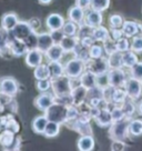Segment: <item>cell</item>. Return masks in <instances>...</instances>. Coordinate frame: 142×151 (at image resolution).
<instances>
[{"instance_id": "6da1fadb", "label": "cell", "mask_w": 142, "mask_h": 151, "mask_svg": "<svg viewBox=\"0 0 142 151\" xmlns=\"http://www.w3.org/2000/svg\"><path fill=\"white\" fill-rule=\"evenodd\" d=\"M132 118H126L118 120V121H113L111 123V126L109 127V137L111 140H122L126 141L130 134H129V123L130 120Z\"/></svg>"}, {"instance_id": "7a4b0ae2", "label": "cell", "mask_w": 142, "mask_h": 151, "mask_svg": "<svg viewBox=\"0 0 142 151\" xmlns=\"http://www.w3.org/2000/svg\"><path fill=\"white\" fill-rule=\"evenodd\" d=\"M72 79L68 76L63 75L57 78H51V89L52 93L56 98L70 94L72 91Z\"/></svg>"}, {"instance_id": "3957f363", "label": "cell", "mask_w": 142, "mask_h": 151, "mask_svg": "<svg viewBox=\"0 0 142 151\" xmlns=\"http://www.w3.org/2000/svg\"><path fill=\"white\" fill-rule=\"evenodd\" d=\"M48 120L55 121L60 124H65L68 118V106L61 102L55 101L49 108L44 111Z\"/></svg>"}, {"instance_id": "277c9868", "label": "cell", "mask_w": 142, "mask_h": 151, "mask_svg": "<svg viewBox=\"0 0 142 151\" xmlns=\"http://www.w3.org/2000/svg\"><path fill=\"white\" fill-rule=\"evenodd\" d=\"M16 133L11 130L5 129L0 133V146L5 150H19L21 147L20 137H16Z\"/></svg>"}, {"instance_id": "5b68a950", "label": "cell", "mask_w": 142, "mask_h": 151, "mask_svg": "<svg viewBox=\"0 0 142 151\" xmlns=\"http://www.w3.org/2000/svg\"><path fill=\"white\" fill-rule=\"evenodd\" d=\"M87 69L85 62L80 60L79 58L73 57L65 65V75L70 77L71 79H78Z\"/></svg>"}, {"instance_id": "8992f818", "label": "cell", "mask_w": 142, "mask_h": 151, "mask_svg": "<svg viewBox=\"0 0 142 151\" xmlns=\"http://www.w3.org/2000/svg\"><path fill=\"white\" fill-rule=\"evenodd\" d=\"M107 77H108V85L113 88H124L126 81L128 79L127 73L122 69V67L109 69Z\"/></svg>"}, {"instance_id": "52a82bcc", "label": "cell", "mask_w": 142, "mask_h": 151, "mask_svg": "<svg viewBox=\"0 0 142 151\" xmlns=\"http://www.w3.org/2000/svg\"><path fill=\"white\" fill-rule=\"evenodd\" d=\"M65 124H66L68 128H70L71 130L77 131L79 134H81V136H89V134H92V133H93L89 119L79 117V118L75 119V120L67 121Z\"/></svg>"}, {"instance_id": "ba28073f", "label": "cell", "mask_w": 142, "mask_h": 151, "mask_svg": "<svg viewBox=\"0 0 142 151\" xmlns=\"http://www.w3.org/2000/svg\"><path fill=\"white\" fill-rule=\"evenodd\" d=\"M85 66H87L88 70L93 72L97 77L107 75L110 69L109 63H108V58H105V57H101L98 59H90L85 63Z\"/></svg>"}, {"instance_id": "9c48e42d", "label": "cell", "mask_w": 142, "mask_h": 151, "mask_svg": "<svg viewBox=\"0 0 142 151\" xmlns=\"http://www.w3.org/2000/svg\"><path fill=\"white\" fill-rule=\"evenodd\" d=\"M19 92V83L12 77H4L0 79V93L16 97Z\"/></svg>"}, {"instance_id": "30bf717a", "label": "cell", "mask_w": 142, "mask_h": 151, "mask_svg": "<svg viewBox=\"0 0 142 151\" xmlns=\"http://www.w3.org/2000/svg\"><path fill=\"white\" fill-rule=\"evenodd\" d=\"M124 89L127 91L129 98H131L133 100H138L142 94V82L141 80H139L137 78L133 77H128V79L126 81L124 85Z\"/></svg>"}, {"instance_id": "8fae6325", "label": "cell", "mask_w": 142, "mask_h": 151, "mask_svg": "<svg viewBox=\"0 0 142 151\" xmlns=\"http://www.w3.org/2000/svg\"><path fill=\"white\" fill-rule=\"evenodd\" d=\"M34 30L32 29L31 24L29 21H19L17 26L14 27L11 31H9L10 37L18 39V40H24L31 32Z\"/></svg>"}, {"instance_id": "7c38bea8", "label": "cell", "mask_w": 142, "mask_h": 151, "mask_svg": "<svg viewBox=\"0 0 142 151\" xmlns=\"http://www.w3.org/2000/svg\"><path fill=\"white\" fill-rule=\"evenodd\" d=\"M55 101H56L55 94L49 93L48 91H46V92H41V93L39 94L38 97L34 99L33 104H34V107H36V108L44 112Z\"/></svg>"}, {"instance_id": "4fadbf2b", "label": "cell", "mask_w": 142, "mask_h": 151, "mask_svg": "<svg viewBox=\"0 0 142 151\" xmlns=\"http://www.w3.org/2000/svg\"><path fill=\"white\" fill-rule=\"evenodd\" d=\"M102 20H103V17H102L101 11H98V10L95 9H89L87 10V12H85L83 24L85 26H88V27H90V28L95 29L102 24Z\"/></svg>"}, {"instance_id": "5bb4252c", "label": "cell", "mask_w": 142, "mask_h": 151, "mask_svg": "<svg viewBox=\"0 0 142 151\" xmlns=\"http://www.w3.org/2000/svg\"><path fill=\"white\" fill-rule=\"evenodd\" d=\"M11 56L10 53V38L9 31H7L0 26V57L8 59Z\"/></svg>"}, {"instance_id": "9a60e30c", "label": "cell", "mask_w": 142, "mask_h": 151, "mask_svg": "<svg viewBox=\"0 0 142 151\" xmlns=\"http://www.w3.org/2000/svg\"><path fill=\"white\" fill-rule=\"evenodd\" d=\"M43 53L41 50L39 49H31L28 50V52L24 56V61L26 65L30 68H36L37 66H39L40 63H42L43 60Z\"/></svg>"}, {"instance_id": "2e32d148", "label": "cell", "mask_w": 142, "mask_h": 151, "mask_svg": "<svg viewBox=\"0 0 142 151\" xmlns=\"http://www.w3.org/2000/svg\"><path fill=\"white\" fill-rule=\"evenodd\" d=\"M10 53L11 57H22L26 56V53L28 52V47L26 46L24 40H18L14 38L10 37Z\"/></svg>"}, {"instance_id": "e0dca14e", "label": "cell", "mask_w": 142, "mask_h": 151, "mask_svg": "<svg viewBox=\"0 0 142 151\" xmlns=\"http://www.w3.org/2000/svg\"><path fill=\"white\" fill-rule=\"evenodd\" d=\"M95 123L102 128L110 127L112 121V117H111V110L109 107H104V108H100V111L98 113V116L93 119Z\"/></svg>"}, {"instance_id": "ac0fdd59", "label": "cell", "mask_w": 142, "mask_h": 151, "mask_svg": "<svg viewBox=\"0 0 142 151\" xmlns=\"http://www.w3.org/2000/svg\"><path fill=\"white\" fill-rule=\"evenodd\" d=\"M65 22H66L65 18L59 14H49V16L47 17V19H46V26H47V28L49 29L50 31L62 29Z\"/></svg>"}, {"instance_id": "d6986e66", "label": "cell", "mask_w": 142, "mask_h": 151, "mask_svg": "<svg viewBox=\"0 0 142 151\" xmlns=\"http://www.w3.org/2000/svg\"><path fill=\"white\" fill-rule=\"evenodd\" d=\"M18 22H19L18 16L14 14V12H8V14H5L1 17L0 26L5 29V30H7V31H11L17 26Z\"/></svg>"}, {"instance_id": "ffe728a7", "label": "cell", "mask_w": 142, "mask_h": 151, "mask_svg": "<svg viewBox=\"0 0 142 151\" xmlns=\"http://www.w3.org/2000/svg\"><path fill=\"white\" fill-rule=\"evenodd\" d=\"M79 79H80V85H82L88 90L92 89L95 86H98V77L88 69H85V72L81 75Z\"/></svg>"}, {"instance_id": "44dd1931", "label": "cell", "mask_w": 142, "mask_h": 151, "mask_svg": "<svg viewBox=\"0 0 142 151\" xmlns=\"http://www.w3.org/2000/svg\"><path fill=\"white\" fill-rule=\"evenodd\" d=\"M87 96H88V89L85 88L82 85H79L72 88L71 97H72V101H73L75 106H78V104L85 102L87 100Z\"/></svg>"}, {"instance_id": "7402d4cb", "label": "cell", "mask_w": 142, "mask_h": 151, "mask_svg": "<svg viewBox=\"0 0 142 151\" xmlns=\"http://www.w3.org/2000/svg\"><path fill=\"white\" fill-rule=\"evenodd\" d=\"M53 45L55 41L50 32H40L38 35V49L41 50L43 53H46Z\"/></svg>"}, {"instance_id": "603a6c76", "label": "cell", "mask_w": 142, "mask_h": 151, "mask_svg": "<svg viewBox=\"0 0 142 151\" xmlns=\"http://www.w3.org/2000/svg\"><path fill=\"white\" fill-rule=\"evenodd\" d=\"M85 10H83L82 8L78 7L77 5H75L73 7H71L69 11H68V17L69 20L73 21L78 24L79 26L83 24L85 21Z\"/></svg>"}, {"instance_id": "cb8c5ba5", "label": "cell", "mask_w": 142, "mask_h": 151, "mask_svg": "<svg viewBox=\"0 0 142 151\" xmlns=\"http://www.w3.org/2000/svg\"><path fill=\"white\" fill-rule=\"evenodd\" d=\"M95 139L92 134L89 136H81L78 141H77V147L80 151H91L95 149Z\"/></svg>"}, {"instance_id": "d4e9b609", "label": "cell", "mask_w": 142, "mask_h": 151, "mask_svg": "<svg viewBox=\"0 0 142 151\" xmlns=\"http://www.w3.org/2000/svg\"><path fill=\"white\" fill-rule=\"evenodd\" d=\"M48 61H60L62 56L65 55V51L59 43H55L46 53Z\"/></svg>"}, {"instance_id": "484cf974", "label": "cell", "mask_w": 142, "mask_h": 151, "mask_svg": "<svg viewBox=\"0 0 142 151\" xmlns=\"http://www.w3.org/2000/svg\"><path fill=\"white\" fill-rule=\"evenodd\" d=\"M78 42H79V38L77 36H73V37L72 36H65V38L60 41L59 45L62 47L65 53H70L75 50Z\"/></svg>"}, {"instance_id": "4316f807", "label": "cell", "mask_w": 142, "mask_h": 151, "mask_svg": "<svg viewBox=\"0 0 142 151\" xmlns=\"http://www.w3.org/2000/svg\"><path fill=\"white\" fill-rule=\"evenodd\" d=\"M48 121H49V120H48L46 114H41V116L36 117V118L33 119L32 123H31L32 130L36 132V133H38V134H43Z\"/></svg>"}, {"instance_id": "83f0119b", "label": "cell", "mask_w": 142, "mask_h": 151, "mask_svg": "<svg viewBox=\"0 0 142 151\" xmlns=\"http://www.w3.org/2000/svg\"><path fill=\"white\" fill-rule=\"evenodd\" d=\"M122 31L124 37L132 38L138 35V22L136 21H131V20H127L123 22Z\"/></svg>"}, {"instance_id": "f1b7e54d", "label": "cell", "mask_w": 142, "mask_h": 151, "mask_svg": "<svg viewBox=\"0 0 142 151\" xmlns=\"http://www.w3.org/2000/svg\"><path fill=\"white\" fill-rule=\"evenodd\" d=\"M72 52H73V55H75L76 58H79L80 60H82V61L85 62V63L91 59L90 52H89V48L83 47L80 42H78V45L76 46L75 50H73Z\"/></svg>"}, {"instance_id": "f546056e", "label": "cell", "mask_w": 142, "mask_h": 151, "mask_svg": "<svg viewBox=\"0 0 142 151\" xmlns=\"http://www.w3.org/2000/svg\"><path fill=\"white\" fill-rule=\"evenodd\" d=\"M33 76L36 80H41V79H50V70L49 66L46 63H40L39 66L34 68Z\"/></svg>"}, {"instance_id": "4dcf8cb0", "label": "cell", "mask_w": 142, "mask_h": 151, "mask_svg": "<svg viewBox=\"0 0 142 151\" xmlns=\"http://www.w3.org/2000/svg\"><path fill=\"white\" fill-rule=\"evenodd\" d=\"M48 66L50 70V79L65 75V66L60 61H49Z\"/></svg>"}, {"instance_id": "1f68e13d", "label": "cell", "mask_w": 142, "mask_h": 151, "mask_svg": "<svg viewBox=\"0 0 142 151\" xmlns=\"http://www.w3.org/2000/svg\"><path fill=\"white\" fill-rule=\"evenodd\" d=\"M134 101L136 100H133L128 97L122 102V104L120 106L123 111H124V113H126V116L129 117V118H132L133 114L137 112V104H134Z\"/></svg>"}, {"instance_id": "d6a6232c", "label": "cell", "mask_w": 142, "mask_h": 151, "mask_svg": "<svg viewBox=\"0 0 142 151\" xmlns=\"http://www.w3.org/2000/svg\"><path fill=\"white\" fill-rule=\"evenodd\" d=\"M60 123L55 122V121H48L47 126H46V129H44V132H43V136L46 138H55L57 137L60 132Z\"/></svg>"}, {"instance_id": "836d02e7", "label": "cell", "mask_w": 142, "mask_h": 151, "mask_svg": "<svg viewBox=\"0 0 142 151\" xmlns=\"http://www.w3.org/2000/svg\"><path fill=\"white\" fill-rule=\"evenodd\" d=\"M129 134L130 137H139L142 134V120L131 119L129 123Z\"/></svg>"}, {"instance_id": "e575fe53", "label": "cell", "mask_w": 142, "mask_h": 151, "mask_svg": "<svg viewBox=\"0 0 142 151\" xmlns=\"http://www.w3.org/2000/svg\"><path fill=\"white\" fill-rule=\"evenodd\" d=\"M92 37L95 38V41H100L103 42L104 40H107L108 38H110V31L108 29L103 27V26H99L92 30Z\"/></svg>"}, {"instance_id": "d590c367", "label": "cell", "mask_w": 142, "mask_h": 151, "mask_svg": "<svg viewBox=\"0 0 142 151\" xmlns=\"http://www.w3.org/2000/svg\"><path fill=\"white\" fill-rule=\"evenodd\" d=\"M138 62V57L137 53L132 50H128V51L123 52L122 53V65L123 67L127 68H131L132 66H134Z\"/></svg>"}, {"instance_id": "8d00e7d4", "label": "cell", "mask_w": 142, "mask_h": 151, "mask_svg": "<svg viewBox=\"0 0 142 151\" xmlns=\"http://www.w3.org/2000/svg\"><path fill=\"white\" fill-rule=\"evenodd\" d=\"M128 98V94L126 89L122 88H115L113 93V98H112V102L109 106H121L124 100Z\"/></svg>"}, {"instance_id": "74e56055", "label": "cell", "mask_w": 142, "mask_h": 151, "mask_svg": "<svg viewBox=\"0 0 142 151\" xmlns=\"http://www.w3.org/2000/svg\"><path fill=\"white\" fill-rule=\"evenodd\" d=\"M108 63H109L110 69L112 68H120L123 67L122 65V52L117 51L108 56Z\"/></svg>"}, {"instance_id": "f35d334b", "label": "cell", "mask_w": 142, "mask_h": 151, "mask_svg": "<svg viewBox=\"0 0 142 151\" xmlns=\"http://www.w3.org/2000/svg\"><path fill=\"white\" fill-rule=\"evenodd\" d=\"M62 31L65 32L66 36H72V37L77 36L79 32V24L69 20V21L65 22L63 27H62Z\"/></svg>"}, {"instance_id": "ab89813d", "label": "cell", "mask_w": 142, "mask_h": 151, "mask_svg": "<svg viewBox=\"0 0 142 151\" xmlns=\"http://www.w3.org/2000/svg\"><path fill=\"white\" fill-rule=\"evenodd\" d=\"M102 46H103L104 52H105L107 56H110V55H112V53L118 51L117 41H115L114 39H112L111 37L108 38L107 40H104L103 42H102Z\"/></svg>"}, {"instance_id": "60d3db41", "label": "cell", "mask_w": 142, "mask_h": 151, "mask_svg": "<svg viewBox=\"0 0 142 151\" xmlns=\"http://www.w3.org/2000/svg\"><path fill=\"white\" fill-rule=\"evenodd\" d=\"M38 35L39 33L37 31H33V32L30 33L28 37L24 40L29 50H31V49H38Z\"/></svg>"}, {"instance_id": "b9f144b4", "label": "cell", "mask_w": 142, "mask_h": 151, "mask_svg": "<svg viewBox=\"0 0 142 151\" xmlns=\"http://www.w3.org/2000/svg\"><path fill=\"white\" fill-rule=\"evenodd\" d=\"M110 1L111 0H91V8L90 9H95L98 11H104L109 8Z\"/></svg>"}, {"instance_id": "7bdbcfd3", "label": "cell", "mask_w": 142, "mask_h": 151, "mask_svg": "<svg viewBox=\"0 0 142 151\" xmlns=\"http://www.w3.org/2000/svg\"><path fill=\"white\" fill-rule=\"evenodd\" d=\"M123 22H124V20H123L122 16H120L118 14H113L109 17V26L111 29L122 28Z\"/></svg>"}, {"instance_id": "ee69618b", "label": "cell", "mask_w": 142, "mask_h": 151, "mask_svg": "<svg viewBox=\"0 0 142 151\" xmlns=\"http://www.w3.org/2000/svg\"><path fill=\"white\" fill-rule=\"evenodd\" d=\"M110 110H111L112 121H118V120H121V119L127 117L120 106H110Z\"/></svg>"}, {"instance_id": "f6af8a7d", "label": "cell", "mask_w": 142, "mask_h": 151, "mask_svg": "<svg viewBox=\"0 0 142 151\" xmlns=\"http://www.w3.org/2000/svg\"><path fill=\"white\" fill-rule=\"evenodd\" d=\"M130 50L134 51L136 53H141L142 52V36L137 35L132 37V41L130 43Z\"/></svg>"}, {"instance_id": "bcb514c9", "label": "cell", "mask_w": 142, "mask_h": 151, "mask_svg": "<svg viewBox=\"0 0 142 151\" xmlns=\"http://www.w3.org/2000/svg\"><path fill=\"white\" fill-rule=\"evenodd\" d=\"M89 52H90V57L91 59H98V58H101V57H104V49L103 46H100V45H95L93 43L90 48H89Z\"/></svg>"}, {"instance_id": "7dc6e473", "label": "cell", "mask_w": 142, "mask_h": 151, "mask_svg": "<svg viewBox=\"0 0 142 151\" xmlns=\"http://www.w3.org/2000/svg\"><path fill=\"white\" fill-rule=\"evenodd\" d=\"M130 75L133 78L142 80V61H138L134 66L130 68Z\"/></svg>"}, {"instance_id": "c3c4849f", "label": "cell", "mask_w": 142, "mask_h": 151, "mask_svg": "<svg viewBox=\"0 0 142 151\" xmlns=\"http://www.w3.org/2000/svg\"><path fill=\"white\" fill-rule=\"evenodd\" d=\"M37 89L40 92H46L51 88V79H41V80H37Z\"/></svg>"}, {"instance_id": "681fc988", "label": "cell", "mask_w": 142, "mask_h": 151, "mask_svg": "<svg viewBox=\"0 0 142 151\" xmlns=\"http://www.w3.org/2000/svg\"><path fill=\"white\" fill-rule=\"evenodd\" d=\"M117 48H118V51L120 52H126L130 50V43L127 37L120 38L119 40H117Z\"/></svg>"}, {"instance_id": "f907efd6", "label": "cell", "mask_w": 142, "mask_h": 151, "mask_svg": "<svg viewBox=\"0 0 142 151\" xmlns=\"http://www.w3.org/2000/svg\"><path fill=\"white\" fill-rule=\"evenodd\" d=\"M79 42L83 46V47L85 48H90L93 43L95 42V38L92 37V35H90V36H85V37H82L79 39Z\"/></svg>"}, {"instance_id": "816d5d0a", "label": "cell", "mask_w": 142, "mask_h": 151, "mask_svg": "<svg viewBox=\"0 0 142 151\" xmlns=\"http://www.w3.org/2000/svg\"><path fill=\"white\" fill-rule=\"evenodd\" d=\"M126 142L122 141V140H112V143H111V150L113 151H122L126 150Z\"/></svg>"}, {"instance_id": "f5cc1de1", "label": "cell", "mask_w": 142, "mask_h": 151, "mask_svg": "<svg viewBox=\"0 0 142 151\" xmlns=\"http://www.w3.org/2000/svg\"><path fill=\"white\" fill-rule=\"evenodd\" d=\"M50 33H51V37L52 39H53V41H55V43H60V41H61L62 39L65 38V32L62 31V29H60V30H53V31H50Z\"/></svg>"}, {"instance_id": "db71d44e", "label": "cell", "mask_w": 142, "mask_h": 151, "mask_svg": "<svg viewBox=\"0 0 142 151\" xmlns=\"http://www.w3.org/2000/svg\"><path fill=\"white\" fill-rule=\"evenodd\" d=\"M110 36L112 39H114L115 41L119 40L120 38H122L124 35H123V31H122V28H113L111 29V32H110Z\"/></svg>"}, {"instance_id": "11a10c76", "label": "cell", "mask_w": 142, "mask_h": 151, "mask_svg": "<svg viewBox=\"0 0 142 151\" xmlns=\"http://www.w3.org/2000/svg\"><path fill=\"white\" fill-rule=\"evenodd\" d=\"M76 5L87 11L91 8V0H76Z\"/></svg>"}, {"instance_id": "9f6ffc18", "label": "cell", "mask_w": 142, "mask_h": 151, "mask_svg": "<svg viewBox=\"0 0 142 151\" xmlns=\"http://www.w3.org/2000/svg\"><path fill=\"white\" fill-rule=\"evenodd\" d=\"M29 22H30V24H31V27H32V29L34 31H37L38 28L40 27V21H39V19H37V18L31 19Z\"/></svg>"}, {"instance_id": "6f0895ef", "label": "cell", "mask_w": 142, "mask_h": 151, "mask_svg": "<svg viewBox=\"0 0 142 151\" xmlns=\"http://www.w3.org/2000/svg\"><path fill=\"white\" fill-rule=\"evenodd\" d=\"M137 112L139 113L140 116H142V100L139 101L137 104Z\"/></svg>"}, {"instance_id": "680465c9", "label": "cell", "mask_w": 142, "mask_h": 151, "mask_svg": "<svg viewBox=\"0 0 142 151\" xmlns=\"http://www.w3.org/2000/svg\"><path fill=\"white\" fill-rule=\"evenodd\" d=\"M138 35H141L142 36V24L141 22H138Z\"/></svg>"}, {"instance_id": "91938a15", "label": "cell", "mask_w": 142, "mask_h": 151, "mask_svg": "<svg viewBox=\"0 0 142 151\" xmlns=\"http://www.w3.org/2000/svg\"><path fill=\"white\" fill-rule=\"evenodd\" d=\"M39 2L41 4V5H48V4H50L52 0H38Z\"/></svg>"}, {"instance_id": "94428289", "label": "cell", "mask_w": 142, "mask_h": 151, "mask_svg": "<svg viewBox=\"0 0 142 151\" xmlns=\"http://www.w3.org/2000/svg\"><path fill=\"white\" fill-rule=\"evenodd\" d=\"M0 130H2V126H1V122H0Z\"/></svg>"}, {"instance_id": "6125c7cd", "label": "cell", "mask_w": 142, "mask_h": 151, "mask_svg": "<svg viewBox=\"0 0 142 151\" xmlns=\"http://www.w3.org/2000/svg\"><path fill=\"white\" fill-rule=\"evenodd\" d=\"M141 82H142V80H141Z\"/></svg>"}]
</instances>
